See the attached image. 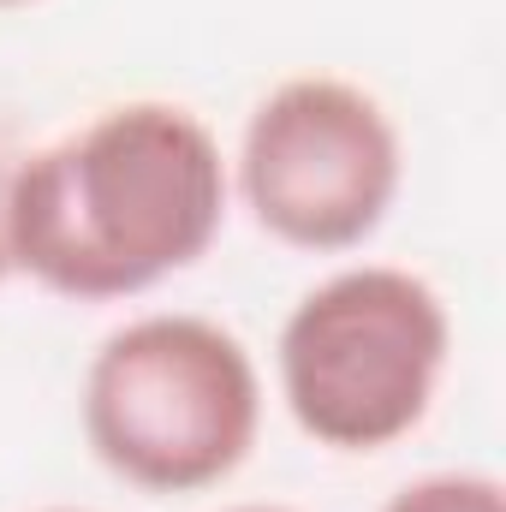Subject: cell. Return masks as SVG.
Instances as JSON below:
<instances>
[{"label": "cell", "instance_id": "cell-1", "mask_svg": "<svg viewBox=\"0 0 506 512\" xmlns=\"http://www.w3.org/2000/svg\"><path fill=\"white\" fill-rule=\"evenodd\" d=\"M227 221L215 131L179 102H120L12 161V274L60 298H131L191 268Z\"/></svg>", "mask_w": 506, "mask_h": 512}, {"label": "cell", "instance_id": "cell-2", "mask_svg": "<svg viewBox=\"0 0 506 512\" xmlns=\"http://www.w3.org/2000/svg\"><path fill=\"white\" fill-rule=\"evenodd\" d=\"M262 382L239 334L209 316L155 310L114 328L84 370L96 459L149 495L227 483L256 447Z\"/></svg>", "mask_w": 506, "mask_h": 512}, {"label": "cell", "instance_id": "cell-3", "mask_svg": "<svg viewBox=\"0 0 506 512\" xmlns=\"http://www.w3.org/2000/svg\"><path fill=\"white\" fill-rule=\"evenodd\" d=\"M453 322L441 292L387 262L310 286L280 328V393L292 423L334 453H376L411 435L447 376Z\"/></svg>", "mask_w": 506, "mask_h": 512}, {"label": "cell", "instance_id": "cell-4", "mask_svg": "<svg viewBox=\"0 0 506 512\" xmlns=\"http://www.w3.org/2000/svg\"><path fill=\"white\" fill-rule=\"evenodd\" d=\"M405 149L370 90L310 72L274 84L239 137V191L292 251H352L399 197Z\"/></svg>", "mask_w": 506, "mask_h": 512}, {"label": "cell", "instance_id": "cell-5", "mask_svg": "<svg viewBox=\"0 0 506 512\" xmlns=\"http://www.w3.org/2000/svg\"><path fill=\"white\" fill-rule=\"evenodd\" d=\"M381 512H506V489L483 471H435L405 483Z\"/></svg>", "mask_w": 506, "mask_h": 512}, {"label": "cell", "instance_id": "cell-6", "mask_svg": "<svg viewBox=\"0 0 506 512\" xmlns=\"http://www.w3.org/2000/svg\"><path fill=\"white\" fill-rule=\"evenodd\" d=\"M6 197H12V161L0 149V280L12 274V245H6Z\"/></svg>", "mask_w": 506, "mask_h": 512}, {"label": "cell", "instance_id": "cell-7", "mask_svg": "<svg viewBox=\"0 0 506 512\" xmlns=\"http://www.w3.org/2000/svg\"><path fill=\"white\" fill-rule=\"evenodd\" d=\"M233 512H286V507H233Z\"/></svg>", "mask_w": 506, "mask_h": 512}, {"label": "cell", "instance_id": "cell-8", "mask_svg": "<svg viewBox=\"0 0 506 512\" xmlns=\"http://www.w3.org/2000/svg\"><path fill=\"white\" fill-rule=\"evenodd\" d=\"M0 6H24V0H0Z\"/></svg>", "mask_w": 506, "mask_h": 512}, {"label": "cell", "instance_id": "cell-9", "mask_svg": "<svg viewBox=\"0 0 506 512\" xmlns=\"http://www.w3.org/2000/svg\"><path fill=\"white\" fill-rule=\"evenodd\" d=\"M48 512H72V507H48Z\"/></svg>", "mask_w": 506, "mask_h": 512}]
</instances>
